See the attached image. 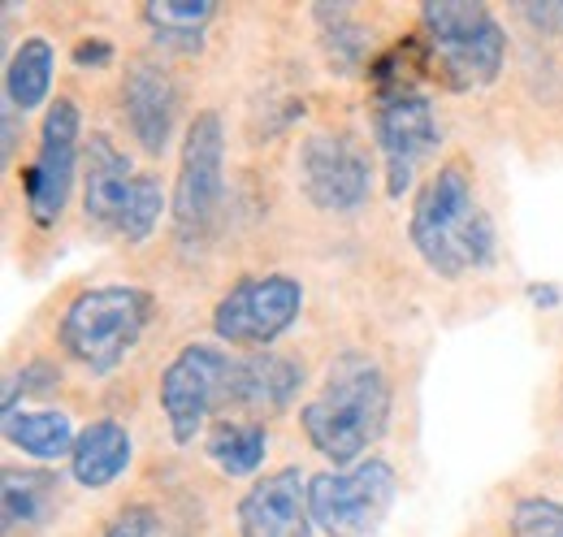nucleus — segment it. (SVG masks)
Returning <instances> with one entry per match:
<instances>
[{
	"label": "nucleus",
	"mask_w": 563,
	"mask_h": 537,
	"mask_svg": "<svg viewBox=\"0 0 563 537\" xmlns=\"http://www.w3.org/2000/svg\"><path fill=\"white\" fill-rule=\"evenodd\" d=\"M373 139L386 169V196L399 200L438 147V118L429 96H421L417 87L373 91Z\"/></svg>",
	"instance_id": "nucleus-10"
},
{
	"label": "nucleus",
	"mask_w": 563,
	"mask_h": 537,
	"mask_svg": "<svg viewBox=\"0 0 563 537\" xmlns=\"http://www.w3.org/2000/svg\"><path fill=\"white\" fill-rule=\"evenodd\" d=\"M408 239L424 265L446 282L464 273H482L498 261V234L490 212L477 200L473 165L464 156L442 161L424 178L408 217Z\"/></svg>",
	"instance_id": "nucleus-1"
},
{
	"label": "nucleus",
	"mask_w": 563,
	"mask_h": 537,
	"mask_svg": "<svg viewBox=\"0 0 563 537\" xmlns=\"http://www.w3.org/2000/svg\"><path fill=\"white\" fill-rule=\"evenodd\" d=\"M109 57H113V48H109V40H100V35L78 40V48H74V62H78V66H104Z\"/></svg>",
	"instance_id": "nucleus-27"
},
{
	"label": "nucleus",
	"mask_w": 563,
	"mask_h": 537,
	"mask_svg": "<svg viewBox=\"0 0 563 537\" xmlns=\"http://www.w3.org/2000/svg\"><path fill=\"white\" fill-rule=\"evenodd\" d=\"M429 78L451 91L490 87L507 62V31L477 0H429L421 4Z\"/></svg>",
	"instance_id": "nucleus-3"
},
{
	"label": "nucleus",
	"mask_w": 563,
	"mask_h": 537,
	"mask_svg": "<svg viewBox=\"0 0 563 537\" xmlns=\"http://www.w3.org/2000/svg\"><path fill=\"white\" fill-rule=\"evenodd\" d=\"M395 494H399V472L382 456H368L352 469L317 472L308 481L312 525L325 537H373L386 512L395 507Z\"/></svg>",
	"instance_id": "nucleus-7"
},
{
	"label": "nucleus",
	"mask_w": 563,
	"mask_h": 537,
	"mask_svg": "<svg viewBox=\"0 0 563 537\" xmlns=\"http://www.w3.org/2000/svg\"><path fill=\"white\" fill-rule=\"evenodd\" d=\"M225 200V127L221 113L205 109L183 134V156H178V183H174V234L183 248H205L221 217Z\"/></svg>",
	"instance_id": "nucleus-6"
},
{
	"label": "nucleus",
	"mask_w": 563,
	"mask_h": 537,
	"mask_svg": "<svg viewBox=\"0 0 563 537\" xmlns=\"http://www.w3.org/2000/svg\"><path fill=\"white\" fill-rule=\"evenodd\" d=\"M395 407V386L368 351H343L330 360L317 395L299 407L308 442L334 464L352 469L368 460L364 451L386 434Z\"/></svg>",
	"instance_id": "nucleus-2"
},
{
	"label": "nucleus",
	"mask_w": 563,
	"mask_h": 537,
	"mask_svg": "<svg viewBox=\"0 0 563 537\" xmlns=\"http://www.w3.org/2000/svg\"><path fill=\"white\" fill-rule=\"evenodd\" d=\"M217 18V0H152L143 4V22L152 26L156 44L196 53L205 40V26Z\"/></svg>",
	"instance_id": "nucleus-20"
},
{
	"label": "nucleus",
	"mask_w": 563,
	"mask_h": 537,
	"mask_svg": "<svg viewBox=\"0 0 563 537\" xmlns=\"http://www.w3.org/2000/svg\"><path fill=\"white\" fill-rule=\"evenodd\" d=\"M104 537H178V534H174V525L165 520L161 507H152V503H131V507H122V512L109 520Z\"/></svg>",
	"instance_id": "nucleus-24"
},
{
	"label": "nucleus",
	"mask_w": 563,
	"mask_h": 537,
	"mask_svg": "<svg viewBox=\"0 0 563 537\" xmlns=\"http://www.w3.org/2000/svg\"><path fill=\"white\" fill-rule=\"evenodd\" d=\"M57 382H62L57 364H48V360H31V364H22V369L9 373V382H4V416L18 412V399L40 395V391H53Z\"/></svg>",
	"instance_id": "nucleus-25"
},
{
	"label": "nucleus",
	"mask_w": 563,
	"mask_h": 537,
	"mask_svg": "<svg viewBox=\"0 0 563 537\" xmlns=\"http://www.w3.org/2000/svg\"><path fill=\"white\" fill-rule=\"evenodd\" d=\"M303 313V286L290 273L239 277L212 308V335L230 347H269Z\"/></svg>",
	"instance_id": "nucleus-8"
},
{
	"label": "nucleus",
	"mask_w": 563,
	"mask_h": 537,
	"mask_svg": "<svg viewBox=\"0 0 563 537\" xmlns=\"http://www.w3.org/2000/svg\"><path fill=\"white\" fill-rule=\"evenodd\" d=\"M4 442L18 447L22 456L40 460V464H53V460H70L74 442H78V429L66 412H53V407H40V412H9L4 416Z\"/></svg>",
	"instance_id": "nucleus-18"
},
{
	"label": "nucleus",
	"mask_w": 563,
	"mask_h": 537,
	"mask_svg": "<svg viewBox=\"0 0 563 537\" xmlns=\"http://www.w3.org/2000/svg\"><path fill=\"white\" fill-rule=\"evenodd\" d=\"M299 191L321 212H355L373 196V165L364 147L343 131L308 134L295 152Z\"/></svg>",
	"instance_id": "nucleus-12"
},
{
	"label": "nucleus",
	"mask_w": 563,
	"mask_h": 537,
	"mask_svg": "<svg viewBox=\"0 0 563 537\" xmlns=\"http://www.w3.org/2000/svg\"><path fill=\"white\" fill-rule=\"evenodd\" d=\"M57 472L48 469H4L0 472V525L4 537L35 534L48 525L57 507Z\"/></svg>",
	"instance_id": "nucleus-17"
},
{
	"label": "nucleus",
	"mask_w": 563,
	"mask_h": 537,
	"mask_svg": "<svg viewBox=\"0 0 563 537\" xmlns=\"http://www.w3.org/2000/svg\"><path fill=\"white\" fill-rule=\"evenodd\" d=\"M230 364L212 342H187L161 373V412L169 420V434L178 447L196 442L200 429L209 425L217 412H225V386H230Z\"/></svg>",
	"instance_id": "nucleus-9"
},
{
	"label": "nucleus",
	"mask_w": 563,
	"mask_h": 537,
	"mask_svg": "<svg viewBox=\"0 0 563 537\" xmlns=\"http://www.w3.org/2000/svg\"><path fill=\"white\" fill-rule=\"evenodd\" d=\"M507 534L511 537H563V503L547 494H525L516 498L511 516H507Z\"/></svg>",
	"instance_id": "nucleus-23"
},
{
	"label": "nucleus",
	"mask_w": 563,
	"mask_h": 537,
	"mask_svg": "<svg viewBox=\"0 0 563 537\" xmlns=\"http://www.w3.org/2000/svg\"><path fill=\"white\" fill-rule=\"evenodd\" d=\"M152 321V295L140 286H91L82 295H74L62 326H57V342L62 351L78 360L91 373H113L143 338Z\"/></svg>",
	"instance_id": "nucleus-5"
},
{
	"label": "nucleus",
	"mask_w": 563,
	"mask_h": 537,
	"mask_svg": "<svg viewBox=\"0 0 563 537\" xmlns=\"http://www.w3.org/2000/svg\"><path fill=\"white\" fill-rule=\"evenodd\" d=\"M205 451L225 476H247L265 464L269 429H265V420H221V425H212Z\"/></svg>",
	"instance_id": "nucleus-21"
},
{
	"label": "nucleus",
	"mask_w": 563,
	"mask_h": 537,
	"mask_svg": "<svg viewBox=\"0 0 563 537\" xmlns=\"http://www.w3.org/2000/svg\"><path fill=\"white\" fill-rule=\"evenodd\" d=\"M82 212L87 226L143 243L165 212V191L152 174L131 165L126 152H118L109 134H91L82 152Z\"/></svg>",
	"instance_id": "nucleus-4"
},
{
	"label": "nucleus",
	"mask_w": 563,
	"mask_h": 537,
	"mask_svg": "<svg viewBox=\"0 0 563 537\" xmlns=\"http://www.w3.org/2000/svg\"><path fill=\"white\" fill-rule=\"evenodd\" d=\"M303 386V369L278 351H256V355H234L230 364V386H225V407L247 412V416H278L295 391Z\"/></svg>",
	"instance_id": "nucleus-15"
},
{
	"label": "nucleus",
	"mask_w": 563,
	"mask_h": 537,
	"mask_svg": "<svg viewBox=\"0 0 563 537\" xmlns=\"http://www.w3.org/2000/svg\"><path fill=\"white\" fill-rule=\"evenodd\" d=\"M78 131H82V118H78V105L70 96H57L40 122V147H35V161L22 169V191H26V212L35 226H57L70 191L78 178Z\"/></svg>",
	"instance_id": "nucleus-11"
},
{
	"label": "nucleus",
	"mask_w": 563,
	"mask_h": 537,
	"mask_svg": "<svg viewBox=\"0 0 563 537\" xmlns=\"http://www.w3.org/2000/svg\"><path fill=\"white\" fill-rule=\"evenodd\" d=\"M525 18L538 26V31H551L563 35V0H542V4H525Z\"/></svg>",
	"instance_id": "nucleus-26"
},
{
	"label": "nucleus",
	"mask_w": 563,
	"mask_h": 537,
	"mask_svg": "<svg viewBox=\"0 0 563 537\" xmlns=\"http://www.w3.org/2000/svg\"><path fill=\"white\" fill-rule=\"evenodd\" d=\"M122 118L147 156H161L169 147V134L178 122V87L169 69L135 57L122 74Z\"/></svg>",
	"instance_id": "nucleus-14"
},
{
	"label": "nucleus",
	"mask_w": 563,
	"mask_h": 537,
	"mask_svg": "<svg viewBox=\"0 0 563 537\" xmlns=\"http://www.w3.org/2000/svg\"><path fill=\"white\" fill-rule=\"evenodd\" d=\"M131 460H135V442H131L126 425L104 416V420H91L87 429H78L70 472L82 490H104L131 469Z\"/></svg>",
	"instance_id": "nucleus-16"
},
{
	"label": "nucleus",
	"mask_w": 563,
	"mask_h": 537,
	"mask_svg": "<svg viewBox=\"0 0 563 537\" xmlns=\"http://www.w3.org/2000/svg\"><path fill=\"white\" fill-rule=\"evenodd\" d=\"M312 22L321 31V44H325V57L339 74H355L368 57V31L355 22V13L347 4H317L312 9Z\"/></svg>",
	"instance_id": "nucleus-22"
},
{
	"label": "nucleus",
	"mask_w": 563,
	"mask_h": 537,
	"mask_svg": "<svg viewBox=\"0 0 563 537\" xmlns=\"http://www.w3.org/2000/svg\"><path fill=\"white\" fill-rule=\"evenodd\" d=\"M308 472L286 464L265 472L239 498V537H312V507H308Z\"/></svg>",
	"instance_id": "nucleus-13"
},
{
	"label": "nucleus",
	"mask_w": 563,
	"mask_h": 537,
	"mask_svg": "<svg viewBox=\"0 0 563 537\" xmlns=\"http://www.w3.org/2000/svg\"><path fill=\"white\" fill-rule=\"evenodd\" d=\"M0 122H4V131H0V152H4V161L18 152V143H22V113L18 109H0Z\"/></svg>",
	"instance_id": "nucleus-28"
},
{
	"label": "nucleus",
	"mask_w": 563,
	"mask_h": 537,
	"mask_svg": "<svg viewBox=\"0 0 563 537\" xmlns=\"http://www.w3.org/2000/svg\"><path fill=\"white\" fill-rule=\"evenodd\" d=\"M53 74H57V53H53V44H48L44 35H26V40L13 48L9 66H4V105L26 118L31 109H40V105L48 100Z\"/></svg>",
	"instance_id": "nucleus-19"
}]
</instances>
